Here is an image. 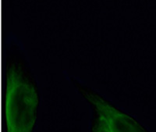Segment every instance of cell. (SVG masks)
<instances>
[{
	"label": "cell",
	"mask_w": 156,
	"mask_h": 132,
	"mask_svg": "<svg viewBox=\"0 0 156 132\" xmlns=\"http://www.w3.org/2000/svg\"><path fill=\"white\" fill-rule=\"evenodd\" d=\"M5 120L6 132H33L39 99L36 87L16 62L6 69Z\"/></svg>",
	"instance_id": "6da1fadb"
},
{
	"label": "cell",
	"mask_w": 156,
	"mask_h": 132,
	"mask_svg": "<svg viewBox=\"0 0 156 132\" xmlns=\"http://www.w3.org/2000/svg\"><path fill=\"white\" fill-rule=\"evenodd\" d=\"M81 92L98 116L105 122L110 132H147L133 117L114 107L98 94L84 89Z\"/></svg>",
	"instance_id": "7a4b0ae2"
},
{
	"label": "cell",
	"mask_w": 156,
	"mask_h": 132,
	"mask_svg": "<svg viewBox=\"0 0 156 132\" xmlns=\"http://www.w3.org/2000/svg\"><path fill=\"white\" fill-rule=\"evenodd\" d=\"M92 132H110L105 122L98 116V119L93 127Z\"/></svg>",
	"instance_id": "3957f363"
}]
</instances>
